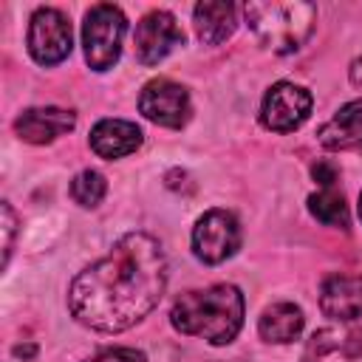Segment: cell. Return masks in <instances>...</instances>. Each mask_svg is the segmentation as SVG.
<instances>
[{
	"instance_id": "obj_5",
	"label": "cell",
	"mask_w": 362,
	"mask_h": 362,
	"mask_svg": "<svg viewBox=\"0 0 362 362\" xmlns=\"http://www.w3.org/2000/svg\"><path fill=\"white\" fill-rule=\"evenodd\" d=\"M240 249V223L226 209L204 212L192 226V252L201 263H223Z\"/></svg>"
},
{
	"instance_id": "obj_16",
	"label": "cell",
	"mask_w": 362,
	"mask_h": 362,
	"mask_svg": "<svg viewBox=\"0 0 362 362\" xmlns=\"http://www.w3.org/2000/svg\"><path fill=\"white\" fill-rule=\"evenodd\" d=\"M308 212H311L322 226L348 229V206H345L342 192H337L334 187H325V189L308 195Z\"/></svg>"
},
{
	"instance_id": "obj_17",
	"label": "cell",
	"mask_w": 362,
	"mask_h": 362,
	"mask_svg": "<svg viewBox=\"0 0 362 362\" xmlns=\"http://www.w3.org/2000/svg\"><path fill=\"white\" fill-rule=\"evenodd\" d=\"M107 195V181L99 170H82L74 175L71 181V198L85 206V209H93L102 204V198Z\"/></svg>"
},
{
	"instance_id": "obj_21",
	"label": "cell",
	"mask_w": 362,
	"mask_h": 362,
	"mask_svg": "<svg viewBox=\"0 0 362 362\" xmlns=\"http://www.w3.org/2000/svg\"><path fill=\"white\" fill-rule=\"evenodd\" d=\"M351 82H354V85H362V59H356V62L351 65Z\"/></svg>"
},
{
	"instance_id": "obj_7",
	"label": "cell",
	"mask_w": 362,
	"mask_h": 362,
	"mask_svg": "<svg viewBox=\"0 0 362 362\" xmlns=\"http://www.w3.org/2000/svg\"><path fill=\"white\" fill-rule=\"evenodd\" d=\"M139 110L144 113V119H150L153 124H161V127H184L192 116V105H189V93L187 88H181L178 82L173 79H150L144 88H141V96H139Z\"/></svg>"
},
{
	"instance_id": "obj_10",
	"label": "cell",
	"mask_w": 362,
	"mask_h": 362,
	"mask_svg": "<svg viewBox=\"0 0 362 362\" xmlns=\"http://www.w3.org/2000/svg\"><path fill=\"white\" fill-rule=\"evenodd\" d=\"M76 127V113L65 107H28L14 119V133L28 144H48Z\"/></svg>"
},
{
	"instance_id": "obj_9",
	"label": "cell",
	"mask_w": 362,
	"mask_h": 362,
	"mask_svg": "<svg viewBox=\"0 0 362 362\" xmlns=\"http://www.w3.org/2000/svg\"><path fill=\"white\" fill-rule=\"evenodd\" d=\"M133 45H136V57L141 65H158L178 45H184V31L170 11L156 8V11H147L136 23Z\"/></svg>"
},
{
	"instance_id": "obj_20",
	"label": "cell",
	"mask_w": 362,
	"mask_h": 362,
	"mask_svg": "<svg viewBox=\"0 0 362 362\" xmlns=\"http://www.w3.org/2000/svg\"><path fill=\"white\" fill-rule=\"evenodd\" d=\"M311 173H314V178L320 181L322 189H325V187H334V181H337V167L328 164V161H317V164L311 167Z\"/></svg>"
},
{
	"instance_id": "obj_11",
	"label": "cell",
	"mask_w": 362,
	"mask_h": 362,
	"mask_svg": "<svg viewBox=\"0 0 362 362\" xmlns=\"http://www.w3.org/2000/svg\"><path fill=\"white\" fill-rule=\"evenodd\" d=\"M320 308L337 322H351L362 314V277L359 274H328L320 288Z\"/></svg>"
},
{
	"instance_id": "obj_18",
	"label": "cell",
	"mask_w": 362,
	"mask_h": 362,
	"mask_svg": "<svg viewBox=\"0 0 362 362\" xmlns=\"http://www.w3.org/2000/svg\"><path fill=\"white\" fill-rule=\"evenodd\" d=\"M0 212H3V266H6V263H8V257H11L14 235H17V215H14V209H11V204H8V201H3Z\"/></svg>"
},
{
	"instance_id": "obj_19",
	"label": "cell",
	"mask_w": 362,
	"mask_h": 362,
	"mask_svg": "<svg viewBox=\"0 0 362 362\" xmlns=\"http://www.w3.org/2000/svg\"><path fill=\"white\" fill-rule=\"evenodd\" d=\"M85 362H147V359L136 348H105V351H99L96 356H90Z\"/></svg>"
},
{
	"instance_id": "obj_6",
	"label": "cell",
	"mask_w": 362,
	"mask_h": 362,
	"mask_svg": "<svg viewBox=\"0 0 362 362\" xmlns=\"http://www.w3.org/2000/svg\"><path fill=\"white\" fill-rule=\"evenodd\" d=\"M28 54L37 65H59L71 54V23L57 8H37L28 20Z\"/></svg>"
},
{
	"instance_id": "obj_13",
	"label": "cell",
	"mask_w": 362,
	"mask_h": 362,
	"mask_svg": "<svg viewBox=\"0 0 362 362\" xmlns=\"http://www.w3.org/2000/svg\"><path fill=\"white\" fill-rule=\"evenodd\" d=\"M90 150L99 158H124L141 147V130L127 119H102L90 130Z\"/></svg>"
},
{
	"instance_id": "obj_1",
	"label": "cell",
	"mask_w": 362,
	"mask_h": 362,
	"mask_svg": "<svg viewBox=\"0 0 362 362\" xmlns=\"http://www.w3.org/2000/svg\"><path fill=\"white\" fill-rule=\"evenodd\" d=\"M167 288V257L147 232L122 235L113 249L82 269L68 288L71 314L105 334L127 331L141 322Z\"/></svg>"
},
{
	"instance_id": "obj_22",
	"label": "cell",
	"mask_w": 362,
	"mask_h": 362,
	"mask_svg": "<svg viewBox=\"0 0 362 362\" xmlns=\"http://www.w3.org/2000/svg\"><path fill=\"white\" fill-rule=\"evenodd\" d=\"M359 218H362V195H359Z\"/></svg>"
},
{
	"instance_id": "obj_15",
	"label": "cell",
	"mask_w": 362,
	"mask_h": 362,
	"mask_svg": "<svg viewBox=\"0 0 362 362\" xmlns=\"http://www.w3.org/2000/svg\"><path fill=\"white\" fill-rule=\"evenodd\" d=\"M303 322H305L303 311L294 303H272L263 308V314L257 320V334L266 342L286 345V342H294L300 337Z\"/></svg>"
},
{
	"instance_id": "obj_12",
	"label": "cell",
	"mask_w": 362,
	"mask_h": 362,
	"mask_svg": "<svg viewBox=\"0 0 362 362\" xmlns=\"http://www.w3.org/2000/svg\"><path fill=\"white\" fill-rule=\"evenodd\" d=\"M325 150L337 153H362V99L342 105L317 133Z\"/></svg>"
},
{
	"instance_id": "obj_2",
	"label": "cell",
	"mask_w": 362,
	"mask_h": 362,
	"mask_svg": "<svg viewBox=\"0 0 362 362\" xmlns=\"http://www.w3.org/2000/svg\"><path fill=\"white\" fill-rule=\"evenodd\" d=\"M170 322L187 337L206 339L209 345H226L243 325V294L232 283L184 291L170 308Z\"/></svg>"
},
{
	"instance_id": "obj_14",
	"label": "cell",
	"mask_w": 362,
	"mask_h": 362,
	"mask_svg": "<svg viewBox=\"0 0 362 362\" xmlns=\"http://www.w3.org/2000/svg\"><path fill=\"white\" fill-rule=\"evenodd\" d=\"M192 23H195V34L201 42L206 45H218L226 37H232L235 23H238V11L232 3H198L192 8Z\"/></svg>"
},
{
	"instance_id": "obj_4",
	"label": "cell",
	"mask_w": 362,
	"mask_h": 362,
	"mask_svg": "<svg viewBox=\"0 0 362 362\" xmlns=\"http://www.w3.org/2000/svg\"><path fill=\"white\" fill-rule=\"evenodd\" d=\"M127 31V20L122 8L110 3H99L88 8L82 23V45H85V62L93 71H107L116 65L122 54V40Z\"/></svg>"
},
{
	"instance_id": "obj_8",
	"label": "cell",
	"mask_w": 362,
	"mask_h": 362,
	"mask_svg": "<svg viewBox=\"0 0 362 362\" xmlns=\"http://www.w3.org/2000/svg\"><path fill=\"white\" fill-rule=\"evenodd\" d=\"M311 113V93L294 82H277L266 90L260 105V122L266 130L291 133Z\"/></svg>"
},
{
	"instance_id": "obj_3",
	"label": "cell",
	"mask_w": 362,
	"mask_h": 362,
	"mask_svg": "<svg viewBox=\"0 0 362 362\" xmlns=\"http://www.w3.org/2000/svg\"><path fill=\"white\" fill-rule=\"evenodd\" d=\"M246 25L257 42L274 54H291L305 45L317 23V6L305 0H255L243 8Z\"/></svg>"
}]
</instances>
